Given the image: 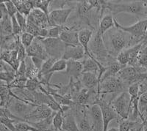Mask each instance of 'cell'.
Returning a JSON list of instances; mask_svg holds the SVG:
<instances>
[{"mask_svg":"<svg viewBox=\"0 0 147 131\" xmlns=\"http://www.w3.org/2000/svg\"><path fill=\"white\" fill-rule=\"evenodd\" d=\"M108 42L110 48L109 53L113 57H117L119 53L127 49V47L130 48L138 44L137 40L129 34L115 27L109 32Z\"/></svg>","mask_w":147,"mask_h":131,"instance_id":"cell-1","label":"cell"},{"mask_svg":"<svg viewBox=\"0 0 147 131\" xmlns=\"http://www.w3.org/2000/svg\"><path fill=\"white\" fill-rule=\"evenodd\" d=\"M107 9L113 15L121 13H127L136 16H145L147 15V2L146 1H132V2L116 3L107 1Z\"/></svg>","mask_w":147,"mask_h":131,"instance_id":"cell-2","label":"cell"},{"mask_svg":"<svg viewBox=\"0 0 147 131\" xmlns=\"http://www.w3.org/2000/svg\"><path fill=\"white\" fill-rule=\"evenodd\" d=\"M89 49L92 56L96 61H99L103 66H105L104 63L107 65L109 59L111 56L109 53L107 45L105 44L103 36L99 30L92 37L89 43Z\"/></svg>","mask_w":147,"mask_h":131,"instance_id":"cell-3","label":"cell"},{"mask_svg":"<svg viewBox=\"0 0 147 131\" xmlns=\"http://www.w3.org/2000/svg\"><path fill=\"white\" fill-rule=\"evenodd\" d=\"M110 104L122 120H125L128 119L131 111L130 95L128 92H121L119 96L110 102Z\"/></svg>","mask_w":147,"mask_h":131,"instance_id":"cell-4","label":"cell"},{"mask_svg":"<svg viewBox=\"0 0 147 131\" xmlns=\"http://www.w3.org/2000/svg\"><path fill=\"white\" fill-rule=\"evenodd\" d=\"M127 85L117 76L109 77L100 82L97 89L98 95L100 97V95H105V94L117 93L120 92H123L122 90L125 89Z\"/></svg>","mask_w":147,"mask_h":131,"instance_id":"cell-5","label":"cell"},{"mask_svg":"<svg viewBox=\"0 0 147 131\" xmlns=\"http://www.w3.org/2000/svg\"><path fill=\"white\" fill-rule=\"evenodd\" d=\"M115 27L129 34L138 43H141L147 32V18L144 20H139L136 23L128 27L121 25L115 18Z\"/></svg>","mask_w":147,"mask_h":131,"instance_id":"cell-6","label":"cell"},{"mask_svg":"<svg viewBox=\"0 0 147 131\" xmlns=\"http://www.w3.org/2000/svg\"><path fill=\"white\" fill-rule=\"evenodd\" d=\"M43 43L47 53L49 57L56 59H62L65 52L66 45L60 38H47L39 39Z\"/></svg>","mask_w":147,"mask_h":131,"instance_id":"cell-7","label":"cell"},{"mask_svg":"<svg viewBox=\"0 0 147 131\" xmlns=\"http://www.w3.org/2000/svg\"><path fill=\"white\" fill-rule=\"evenodd\" d=\"M73 7L52 10L49 14V27H62L66 23L69 15L71 13Z\"/></svg>","mask_w":147,"mask_h":131,"instance_id":"cell-8","label":"cell"},{"mask_svg":"<svg viewBox=\"0 0 147 131\" xmlns=\"http://www.w3.org/2000/svg\"><path fill=\"white\" fill-rule=\"evenodd\" d=\"M95 104L99 105L102 109V116H103V131H107L110 122L115 119H118L117 113L111 106L110 103H107L103 98H100Z\"/></svg>","mask_w":147,"mask_h":131,"instance_id":"cell-9","label":"cell"},{"mask_svg":"<svg viewBox=\"0 0 147 131\" xmlns=\"http://www.w3.org/2000/svg\"><path fill=\"white\" fill-rule=\"evenodd\" d=\"M27 23L43 29H49V16L39 9H34L27 16Z\"/></svg>","mask_w":147,"mask_h":131,"instance_id":"cell-10","label":"cell"},{"mask_svg":"<svg viewBox=\"0 0 147 131\" xmlns=\"http://www.w3.org/2000/svg\"><path fill=\"white\" fill-rule=\"evenodd\" d=\"M27 57H37L44 61L49 58V56L47 53L43 43L38 38H35L33 43H32V45L27 48Z\"/></svg>","mask_w":147,"mask_h":131,"instance_id":"cell-11","label":"cell"},{"mask_svg":"<svg viewBox=\"0 0 147 131\" xmlns=\"http://www.w3.org/2000/svg\"><path fill=\"white\" fill-rule=\"evenodd\" d=\"M52 114H53V111L50 108H49L46 105H40V106H37L34 108L33 111L24 120V122L34 120L35 122H37L45 120Z\"/></svg>","mask_w":147,"mask_h":131,"instance_id":"cell-12","label":"cell"},{"mask_svg":"<svg viewBox=\"0 0 147 131\" xmlns=\"http://www.w3.org/2000/svg\"><path fill=\"white\" fill-rule=\"evenodd\" d=\"M90 116L93 125V131H103V116L99 105H92L90 108Z\"/></svg>","mask_w":147,"mask_h":131,"instance_id":"cell-13","label":"cell"},{"mask_svg":"<svg viewBox=\"0 0 147 131\" xmlns=\"http://www.w3.org/2000/svg\"><path fill=\"white\" fill-rule=\"evenodd\" d=\"M85 49L81 45H66L65 52L62 59L66 60H75L80 61L85 58Z\"/></svg>","mask_w":147,"mask_h":131,"instance_id":"cell-14","label":"cell"},{"mask_svg":"<svg viewBox=\"0 0 147 131\" xmlns=\"http://www.w3.org/2000/svg\"><path fill=\"white\" fill-rule=\"evenodd\" d=\"M59 38L62 40L66 45H80L79 40V32L74 29V27L69 28L65 26V29L63 31Z\"/></svg>","mask_w":147,"mask_h":131,"instance_id":"cell-15","label":"cell"},{"mask_svg":"<svg viewBox=\"0 0 147 131\" xmlns=\"http://www.w3.org/2000/svg\"><path fill=\"white\" fill-rule=\"evenodd\" d=\"M93 35H94L93 30L90 29L88 28H84L79 32V40H80V45L85 49L86 56H88V57H89V58L96 61L94 59V57L92 56L91 53L90 51V49H89V43H90V41L91 40Z\"/></svg>","mask_w":147,"mask_h":131,"instance_id":"cell-16","label":"cell"},{"mask_svg":"<svg viewBox=\"0 0 147 131\" xmlns=\"http://www.w3.org/2000/svg\"><path fill=\"white\" fill-rule=\"evenodd\" d=\"M1 60L10 65L16 72L18 70V68L20 66L21 61L18 59V50H14V51L2 50Z\"/></svg>","mask_w":147,"mask_h":131,"instance_id":"cell-17","label":"cell"},{"mask_svg":"<svg viewBox=\"0 0 147 131\" xmlns=\"http://www.w3.org/2000/svg\"><path fill=\"white\" fill-rule=\"evenodd\" d=\"M83 71L82 61H75V60H68L67 61L66 72L72 79H80Z\"/></svg>","mask_w":147,"mask_h":131,"instance_id":"cell-18","label":"cell"},{"mask_svg":"<svg viewBox=\"0 0 147 131\" xmlns=\"http://www.w3.org/2000/svg\"><path fill=\"white\" fill-rule=\"evenodd\" d=\"M81 84L88 90L98 89L99 82L98 75L91 73H84L80 78Z\"/></svg>","mask_w":147,"mask_h":131,"instance_id":"cell-19","label":"cell"},{"mask_svg":"<svg viewBox=\"0 0 147 131\" xmlns=\"http://www.w3.org/2000/svg\"><path fill=\"white\" fill-rule=\"evenodd\" d=\"M64 122L63 125V130L64 131H80L79 129L77 122L73 111L67 110L63 113Z\"/></svg>","mask_w":147,"mask_h":131,"instance_id":"cell-20","label":"cell"},{"mask_svg":"<svg viewBox=\"0 0 147 131\" xmlns=\"http://www.w3.org/2000/svg\"><path fill=\"white\" fill-rule=\"evenodd\" d=\"M18 13L27 18L30 13L34 10L33 0H13Z\"/></svg>","mask_w":147,"mask_h":131,"instance_id":"cell-21","label":"cell"},{"mask_svg":"<svg viewBox=\"0 0 147 131\" xmlns=\"http://www.w3.org/2000/svg\"><path fill=\"white\" fill-rule=\"evenodd\" d=\"M115 27V18L111 15H107L102 16L99 21V31L103 36L109 30Z\"/></svg>","mask_w":147,"mask_h":131,"instance_id":"cell-22","label":"cell"},{"mask_svg":"<svg viewBox=\"0 0 147 131\" xmlns=\"http://www.w3.org/2000/svg\"><path fill=\"white\" fill-rule=\"evenodd\" d=\"M55 112H54L53 114L51 115L49 117L47 118L45 120H43L40 122H32L27 121L25 122L29 123L30 124L34 126L35 128H38L40 131H52L53 128V118L55 116Z\"/></svg>","mask_w":147,"mask_h":131,"instance_id":"cell-23","label":"cell"},{"mask_svg":"<svg viewBox=\"0 0 147 131\" xmlns=\"http://www.w3.org/2000/svg\"><path fill=\"white\" fill-rule=\"evenodd\" d=\"M124 68H125V67L121 65L118 62L117 60L115 61H113L112 63L109 64L107 66H106V70L103 74V76H102L101 81L109 78V77L116 76L118 73L120 72V70H122Z\"/></svg>","mask_w":147,"mask_h":131,"instance_id":"cell-24","label":"cell"},{"mask_svg":"<svg viewBox=\"0 0 147 131\" xmlns=\"http://www.w3.org/2000/svg\"><path fill=\"white\" fill-rule=\"evenodd\" d=\"M0 27H1V37L13 35L12 21L10 15H7L0 19Z\"/></svg>","mask_w":147,"mask_h":131,"instance_id":"cell-25","label":"cell"},{"mask_svg":"<svg viewBox=\"0 0 147 131\" xmlns=\"http://www.w3.org/2000/svg\"><path fill=\"white\" fill-rule=\"evenodd\" d=\"M138 109L140 114V120L142 122L147 121V91L139 94Z\"/></svg>","mask_w":147,"mask_h":131,"instance_id":"cell-26","label":"cell"},{"mask_svg":"<svg viewBox=\"0 0 147 131\" xmlns=\"http://www.w3.org/2000/svg\"><path fill=\"white\" fill-rule=\"evenodd\" d=\"M63 111L55 112L53 118V128L56 130H63V125L64 122Z\"/></svg>","mask_w":147,"mask_h":131,"instance_id":"cell-27","label":"cell"},{"mask_svg":"<svg viewBox=\"0 0 147 131\" xmlns=\"http://www.w3.org/2000/svg\"><path fill=\"white\" fill-rule=\"evenodd\" d=\"M77 103L79 105H82L85 106L86 103H88L90 100V91L89 90L85 88L82 89L80 91L78 95H77Z\"/></svg>","mask_w":147,"mask_h":131,"instance_id":"cell-28","label":"cell"},{"mask_svg":"<svg viewBox=\"0 0 147 131\" xmlns=\"http://www.w3.org/2000/svg\"><path fill=\"white\" fill-rule=\"evenodd\" d=\"M51 2H52L51 0H33L34 8L39 9L49 16V6L50 5Z\"/></svg>","mask_w":147,"mask_h":131,"instance_id":"cell-29","label":"cell"},{"mask_svg":"<svg viewBox=\"0 0 147 131\" xmlns=\"http://www.w3.org/2000/svg\"><path fill=\"white\" fill-rule=\"evenodd\" d=\"M58 59H56L55 58H52V57H49L47 60H46L44 61V65L42 66L41 69L40 70V73H39L38 76H46L49 73V70L52 69V66L54 65V64L56 62Z\"/></svg>","mask_w":147,"mask_h":131,"instance_id":"cell-30","label":"cell"},{"mask_svg":"<svg viewBox=\"0 0 147 131\" xmlns=\"http://www.w3.org/2000/svg\"><path fill=\"white\" fill-rule=\"evenodd\" d=\"M67 68V61L66 60L63 59H60L57 60L54 65L52 66V69L49 70V74L53 75L54 73H56V72H61L63 71V70H66Z\"/></svg>","mask_w":147,"mask_h":131,"instance_id":"cell-31","label":"cell"},{"mask_svg":"<svg viewBox=\"0 0 147 131\" xmlns=\"http://www.w3.org/2000/svg\"><path fill=\"white\" fill-rule=\"evenodd\" d=\"M0 78H1V81L7 83L9 85L16 78V72L14 70L9 72H1Z\"/></svg>","mask_w":147,"mask_h":131,"instance_id":"cell-32","label":"cell"},{"mask_svg":"<svg viewBox=\"0 0 147 131\" xmlns=\"http://www.w3.org/2000/svg\"><path fill=\"white\" fill-rule=\"evenodd\" d=\"M65 28V26L62 27H52L48 29V35L47 37L49 38H59L60 35Z\"/></svg>","mask_w":147,"mask_h":131,"instance_id":"cell-33","label":"cell"},{"mask_svg":"<svg viewBox=\"0 0 147 131\" xmlns=\"http://www.w3.org/2000/svg\"><path fill=\"white\" fill-rule=\"evenodd\" d=\"M16 131H40L38 128L25 122H19L15 124Z\"/></svg>","mask_w":147,"mask_h":131,"instance_id":"cell-34","label":"cell"},{"mask_svg":"<svg viewBox=\"0 0 147 131\" xmlns=\"http://www.w3.org/2000/svg\"><path fill=\"white\" fill-rule=\"evenodd\" d=\"M35 39V37L28 32H24L21 35V42L24 45V46L25 47L26 49L32 45Z\"/></svg>","mask_w":147,"mask_h":131,"instance_id":"cell-35","label":"cell"},{"mask_svg":"<svg viewBox=\"0 0 147 131\" xmlns=\"http://www.w3.org/2000/svg\"><path fill=\"white\" fill-rule=\"evenodd\" d=\"M138 122L132 121L130 120H122L119 124V131H130L134 126H136Z\"/></svg>","mask_w":147,"mask_h":131,"instance_id":"cell-36","label":"cell"},{"mask_svg":"<svg viewBox=\"0 0 147 131\" xmlns=\"http://www.w3.org/2000/svg\"><path fill=\"white\" fill-rule=\"evenodd\" d=\"M116 60L121 65L127 67V65L129 64V55L127 49L122 51L121 52L119 53V55L116 57Z\"/></svg>","mask_w":147,"mask_h":131,"instance_id":"cell-37","label":"cell"},{"mask_svg":"<svg viewBox=\"0 0 147 131\" xmlns=\"http://www.w3.org/2000/svg\"><path fill=\"white\" fill-rule=\"evenodd\" d=\"M41 83L38 80V78H32V79H28L26 84L25 88L27 90L31 92L36 91L37 89L40 88Z\"/></svg>","mask_w":147,"mask_h":131,"instance_id":"cell-38","label":"cell"},{"mask_svg":"<svg viewBox=\"0 0 147 131\" xmlns=\"http://www.w3.org/2000/svg\"><path fill=\"white\" fill-rule=\"evenodd\" d=\"M14 122H16L15 120H11L7 116H1V124H4L10 131H16V128Z\"/></svg>","mask_w":147,"mask_h":131,"instance_id":"cell-39","label":"cell"},{"mask_svg":"<svg viewBox=\"0 0 147 131\" xmlns=\"http://www.w3.org/2000/svg\"><path fill=\"white\" fill-rule=\"evenodd\" d=\"M16 18L17 19V21H18V24L20 26L21 29H22V33L24 32H26V30H27V18L26 16H24V15L21 14L20 13H17L16 15Z\"/></svg>","mask_w":147,"mask_h":131,"instance_id":"cell-40","label":"cell"},{"mask_svg":"<svg viewBox=\"0 0 147 131\" xmlns=\"http://www.w3.org/2000/svg\"><path fill=\"white\" fill-rule=\"evenodd\" d=\"M12 21V27H13V35L14 36H21L22 34V29H21L20 26L18 24L17 19L15 16L11 17Z\"/></svg>","mask_w":147,"mask_h":131,"instance_id":"cell-41","label":"cell"},{"mask_svg":"<svg viewBox=\"0 0 147 131\" xmlns=\"http://www.w3.org/2000/svg\"><path fill=\"white\" fill-rule=\"evenodd\" d=\"M4 2L5 4L6 8H7L8 15L10 17L15 16L17 13H18V10H17V8L16 7V5H14L13 2V1H6V2Z\"/></svg>","mask_w":147,"mask_h":131,"instance_id":"cell-42","label":"cell"},{"mask_svg":"<svg viewBox=\"0 0 147 131\" xmlns=\"http://www.w3.org/2000/svg\"><path fill=\"white\" fill-rule=\"evenodd\" d=\"M27 57V49L22 43H20L19 47L18 48V60L22 62V61H24Z\"/></svg>","mask_w":147,"mask_h":131,"instance_id":"cell-43","label":"cell"},{"mask_svg":"<svg viewBox=\"0 0 147 131\" xmlns=\"http://www.w3.org/2000/svg\"><path fill=\"white\" fill-rule=\"evenodd\" d=\"M138 67H141L143 68H147V53L140 52L138 61Z\"/></svg>","mask_w":147,"mask_h":131,"instance_id":"cell-44","label":"cell"},{"mask_svg":"<svg viewBox=\"0 0 147 131\" xmlns=\"http://www.w3.org/2000/svg\"><path fill=\"white\" fill-rule=\"evenodd\" d=\"M30 58H31V60L32 61V63L34 64V65L40 70L45 61L40 58H37V57H30Z\"/></svg>","mask_w":147,"mask_h":131,"instance_id":"cell-45","label":"cell"},{"mask_svg":"<svg viewBox=\"0 0 147 131\" xmlns=\"http://www.w3.org/2000/svg\"><path fill=\"white\" fill-rule=\"evenodd\" d=\"M137 83L147 84V71L139 73L137 78Z\"/></svg>","mask_w":147,"mask_h":131,"instance_id":"cell-46","label":"cell"},{"mask_svg":"<svg viewBox=\"0 0 147 131\" xmlns=\"http://www.w3.org/2000/svg\"><path fill=\"white\" fill-rule=\"evenodd\" d=\"M0 131H10V130L7 129L4 124H1V128H0Z\"/></svg>","mask_w":147,"mask_h":131,"instance_id":"cell-47","label":"cell"},{"mask_svg":"<svg viewBox=\"0 0 147 131\" xmlns=\"http://www.w3.org/2000/svg\"><path fill=\"white\" fill-rule=\"evenodd\" d=\"M107 131H119V128H109L108 130H107Z\"/></svg>","mask_w":147,"mask_h":131,"instance_id":"cell-48","label":"cell"},{"mask_svg":"<svg viewBox=\"0 0 147 131\" xmlns=\"http://www.w3.org/2000/svg\"><path fill=\"white\" fill-rule=\"evenodd\" d=\"M144 131H147V122L145 123V126H144Z\"/></svg>","mask_w":147,"mask_h":131,"instance_id":"cell-49","label":"cell"},{"mask_svg":"<svg viewBox=\"0 0 147 131\" xmlns=\"http://www.w3.org/2000/svg\"><path fill=\"white\" fill-rule=\"evenodd\" d=\"M52 131H64V130H52Z\"/></svg>","mask_w":147,"mask_h":131,"instance_id":"cell-50","label":"cell"},{"mask_svg":"<svg viewBox=\"0 0 147 131\" xmlns=\"http://www.w3.org/2000/svg\"><path fill=\"white\" fill-rule=\"evenodd\" d=\"M146 122H147V121H146Z\"/></svg>","mask_w":147,"mask_h":131,"instance_id":"cell-51","label":"cell"}]
</instances>
